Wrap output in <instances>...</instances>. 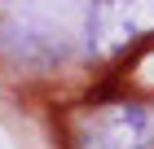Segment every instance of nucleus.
Instances as JSON below:
<instances>
[{
  "mask_svg": "<svg viewBox=\"0 0 154 149\" xmlns=\"http://www.w3.org/2000/svg\"><path fill=\"white\" fill-rule=\"evenodd\" d=\"M71 149H154V110L137 101L97 105L75 123Z\"/></svg>",
  "mask_w": 154,
  "mask_h": 149,
  "instance_id": "f257e3e1",
  "label": "nucleus"
},
{
  "mask_svg": "<svg viewBox=\"0 0 154 149\" xmlns=\"http://www.w3.org/2000/svg\"><path fill=\"white\" fill-rule=\"evenodd\" d=\"M154 35V0H88L84 44L88 53H123Z\"/></svg>",
  "mask_w": 154,
  "mask_h": 149,
  "instance_id": "f03ea898",
  "label": "nucleus"
}]
</instances>
